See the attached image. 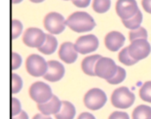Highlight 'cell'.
I'll list each match as a JSON object with an SVG mask.
<instances>
[{
	"mask_svg": "<svg viewBox=\"0 0 151 119\" xmlns=\"http://www.w3.org/2000/svg\"><path fill=\"white\" fill-rule=\"evenodd\" d=\"M11 27H12L11 37H12V40H15L20 35V34H21V32L23 30V25L18 19H12Z\"/></svg>",
	"mask_w": 151,
	"mask_h": 119,
	"instance_id": "27",
	"label": "cell"
},
{
	"mask_svg": "<svg viewBox=\"0 0 151 119\" xmlns=\"http://www.w3.org/2000/svg\"><path fill=\"white\" fill-rule=\"evenodd\" d=\"M83 102L88 110H98L105 105L107 102V96L102 89L92 88L86 93Z\"/></svg>",
	"mask_w": 151,
	"mask_h": 119,
	"instance_id": "5",
	"label": "cell"
},
{
	"mask_svg": "<svg viewBox=\"0 0 151 119\" xmlns=\"http://www.w3.org/2000/svg\"><path fill=\"white\" fill-rule=\"evenodd\" d=\"M11 104H12V110H11L12 116H16V115L19 114L21 111V104H20L19 101L17 98L12 97L11 100Z\"/></svg>",
	"mask_w": 151,
	"mask_h": 119,
	"instance_id": "29",
	"label": "cell"
},
{
	"mask_svg": "<svg viewBox=\"0 0 151 119\" xmlns=\"http://www.w3.org/2000/svg\"><path fill=\"white\" fill-rule=\"evenodd\" d=\"M128 51L133 58L140 61L149 57L150 54L151 46L148 40L139 39L131 42V44L128 46Z\"/></svg>",
	"mask_w": 151,
	"mask_h": 119,
	"instance_id": "10",
	"label": "cell"
},
{
	"mask_svg": "<svg viewBox=\"0 0 151 119\" xmlns=\"http://www.w3.org/2000/svg\"><path fill=\"white\" fill-rule=\"evenodd\" d=\"M65 1H69V0H65ZM72 1H73V0H72Z\"/></svg>",
	"mask_w": 151,
	"mask_h": 119,
	"instance_id": "38",
	"label": "cell"
},
{
	"mask_svg": "<svg viewBox=\"0 0 151 119\" xmlns=\"http://www.w3.org/2000/svg\"><path fill=\"white\" fill-rule=\"evenodd\" d=\"M12 119H28V116L25 111L21 110L19 114L16 116H12Z\"/></svg>",
	"mask_w": 151,
	"mask_h": 119,
	"instance_id": "33",
	"label": "cell"
},
{
	"mask_svg": "<svg viewBox=\"0 0 151 119\" xmlns=\"http://www.w3.org/2000/svg\"><path fill=\"white\" fill-rule=\"evenodd\" d=\"M133 119H151V108L148 105H139L132 114Z\"/></svg>",
	"mask_w": 151,
	"mask_h": 119,
	"instance_id": "20",
	"label": "cell"
},
{
	"mask_svg": "<svg viewBox=\"0 0 151 119\" xmlns=\"http://www.w3.org/2000/svg\"><path fill=\"white\" fill-rule=\"evenodd\" d=\"M142 13L140 10L131 19L122 20V23L124 24V26L130 30H134V29L139 28L142 25Z\"/></svg>",
	"mask_w": 151,
	"mask_h": 119,
	"instance_id": "19",
	"label": "cell"
},
{
	"mask_svg": "<svg viewBox=\"0 0 151 119\" xmlns=\"http://www.w3.org/2000/svg\"><path fill=\"white\" fill-rule=\"evenodd\" d=\"M61 107L62 102L56 95H53L52 98L45 103L37 104V109L39 110V111L45 116H55L57 113L60 111Z\"/></svg>",
	"mask_w": 151,
	"mask_h": 119,
	"instance_id": "15",
	"label": "cell"
},
{
	"mask_svg": "<svg viewBox=\"0 0 151 119\" xmlns=\"http://www.w3.org/2000/svg\"><path fill=\"white\" fill-rule=\"evenodd\" d=\"M43 26L45 29L51 34H59L64 32L66 24L64 17L56 11L49 12L43 19Z\"/></svg>",
	"mask_w": 151,
	"mask_h": 119,
	"instance_id": "6",
	"label": "cell"
},
{
	"mask_svg": "<svg viewBox=\"0 0 151 119\" xmlns=\"http://www.w3.org/2000/svg\"><path fill=\"white\" fill-rule=\"evenodd\" d=\"M142 4L144 11H146L147 12L151 14V0H142Z\"/></svg>",
	"mask_w": 151,
	"mask_h": 119,
	"instance_id": "32",
	"label": "cell"
},
{
	"mask_svg": "<svg viewBox=\"0 0 151 119\" xmlns=\"http://www.w3.org/2000/svg\"><path fill=\"white\" fill-rule=\"evenodd\" d=\"M125 36L123 34L118 31H111L108 33L104 38V43L106 48L111 51H118L125 43Z\"/></svg>",
	"mask_w": 151,
	"mask_h": 119,
	"instance_id": "14",
	"label": "cell"
},
{
	"mask_svg": "<svg viewBox=\"0 0 151 119\" xmlns=\"http://www.w3.org/2000/svg\"><path fill=\"white\" fill-rule=\"evenodd\" d=\"M116 11L122 20L129 19L139 11V7L135 0H118Z\"/></svg>",
	"mask_w": 151,
	"mask_h": 119,
	"instance_id": "11",
	"label": "cell"
},
{
	"mask_svg": "<svg viewBox=\"0 0 151 119\" xmlns=\"http://www.w3.org/2000/svg\"><path fill=\"white\" fill-rule=\"evenodd\" d=\"M26 69L28 74L33 77L44 76L48 70V62L37 54H32L26 60Z\"/></svg>",
	"mask_w": 151,
	"mask_h": 119,
	"instance_id": "4",
	"label": "cell"
},
{
	"mask_svg": "<svg viewBox=\"0 0 151 119\" xmlns=\"http://www.w3.org/2000/svg\"><path fill=\"white\" fill-rule=\"evenodd\" d=\"M101 57H102L100 55H92V56H88L85 57L81 62V69L83 72L88 76H92V77L96 76L95 68H96V62Z\"/></svg>",
	"mask_w": 151,
	"mask_h": 119,
	"instance_id": "16",
	"label": "cell"
},
{
	"mask_svg": "<svg viewBox=\"0 0 151 119\" xmlns=\"http://www.w3.org/2000/svg\"><path fill=\"white\" fill-rule=\"evenodd\" d=\"M11 57H12L11 69H12V71L17 70V69L21 65L22 58H21V57H20L18 53H16V52H12V54H11Z\"/></svg>",
	"mask_w": 151,
	"mask_h": 119,
	"instance_id": "28",
	"label": "cell"
},
{
	"mask_svg": "<svg viewBox=\"0 0 151 119\" xmlns=\"http://www.w3.org/2000/svg\"><path fill=\"white\" fill-rule=\"evenodd\" d=\"M11 80H12V88H11L12 94L16 95L21 90V88L23 87L22 79L18 74L12 73L11 74Z\"/></svg>",
	"mask_w": 151,
	"mask_h": 119,
	"instance_id": "24",
	"label": "cell"
},
{
	"mask_svg": "<svg viewBox=\"0 0 151 119\" xmlns=\"http://www.w3.org/2000/svg\"><path fill=\"white\" fill-rule=\"evenodd\" d=\"M139 94L142 101L151 103V81H147L142 85Z\"/></svg>",
	"mask_w": 151,
	"mask_h": 119,
	"instance_id": "26",
	"label": "cell"
},
{
	"mask_svg": "<svg viewBox=\"0 0 151 119\" xmlns=\"http://www.w3.org/2000/svg\"><path fill=\"white\" fill-rule=\"evenodd\" d=\"M126 77H127L126 70L120 66H118V71H117L116 74L113 76V78H111V80H108L106 81L111 85H118V84H120L121 82H123L125 80Z\"/></svg>",
	"mask_w": 151,
	"mask_h": 119,
	"instance_id": "25",
	"label": "cell"
},
{
	"mask_svg": "<svg viewBox=\"0 0 151 119\" xmlns=\"http://www.w3.org/2000/svg\"><path fill=\"white\" fill-rule=\"evenodd\" d=\"M57 47H58V41H57V39L51 34H46L45 42L43 43L42 46L38 48V50L41 53H42V54L51 55V54H53L56 51Z\"/></svg>",
	"mask_w": 151,
	"mask_h": 119,
	"instance_id": "18",
	"label": "cell"
},
{
	"mask_svg": "<svg viewBox=\"0 0 151 119\" xmlns=\"http://www.w3.org/2000/svg\"><path fill=\"white\" fill-rule=\"evenodd\" d=\"M22 0H12V4H19V3H20Z\"/></svg>",
	"mask_w": 151,
	"mask_h": 119,
	"instance_id": "37",
	"label": "cell"
},
{
	"mask_svg": "<svg viewBox=\"0 0 151 119\" xmlns=\"http://www.w3.org/2000/svg\"><path fill=\"white\" fill-rule=\"evenodd\" d=\"M139 39H144V40L148 39V32L142 27H140L139 28L134 29V30H131L129 33V40L131 42H134Z\"/></svg>",
	"mask_w": 151,
	"mask_h": 119,
	"instance_id": "23",
	"label": "cell"
},
{
	"mask_svg": "<svg viewBox=\"0 0 151 119\" xmlns=\"http://www.w3.org/2000/svg\"><path fill=\"white\" fill-rule=\"evenodd\" d=\"M29 95L34 102L37 104H41L50 101L54 95L48 84L42 81H36L29 87Z\"/></svg>",
	"mask_w": 151,
	"mask_h": 119,
	"instance_id": "3",
	"label": "cell"
},
{
	"mask_svg": "<svg viewBox=\"0 0 151 119\" xmlns=\"http://www.w3.org/2000/svg\"><path fill=\"white\" fill-rule=\"evenodd\" d=\"M75 49L78 53L85 55L96 51L99 46V41L94 34H87L79 37L75 43Z\"/></svg>",
	"mask_w": 151,
	"mask_h": 119,
	"instance_id": "9",
	"label": "cell"
},
{
	"mask_svg": "<svg viewBox=\"0 0 151 119\" xmlns=\"http://www.w3.org/2000/svg\"><path fill=\"white\" fill-rule=\"evenodd\" d=\"M65 72V67L60 62L50 60L48 61V70L43 76V79L50 82H57L64 77Z\"/></svg>",
	"mask_w": 151,
	"mask_h": 119,
	"instance_id": "12",
	"label": "cell"
},
{
	"mask_svg": "<svg viewBox=\"0 0 151 119\" xmlns=\"http://www.w3.org/2000/svg\"><path fill=\"white\" fill-rule=\"evenodd\" d=\"M33 119H52L50 117H49V116H45V115H43V114H36Z\"/></svg>",
	"mask_w": 151,
	"mask_h": 119,
	"instance_id": "35",
	"label": "cell"
},
{
	"mask_svg": "<svg viewBox=\"0 0 151 119\" xmlns=\"http://www.w3.org/2000/svg\"><path fill=\"white\" fill-rule=\"evenodd\" d=\"M78 119H96V118H95L91 113L83 112V113H81V114L78 117Z\"/></svg>",
	"mask_w": 151,
	"mask_h": 119,
	"instance_id": "34",
	"label": "cell"
},
{
	"mask_svg": "<svg viewBox=\"0 0 151 119\" xmlns=\"http://www.w3.org/2000/svg\"><path fill=\"white\" fill-rule=\"evenodd\" d=\"M46 34L37 27H29L24 32L22 41L27 47L38 49L45 42Z\"/></svg>",
	"mask_w": 151,
	"mask_h": 119,
	"instance_id": "8",
	"label": "cell"
},
{
	"mask_svg": "<svg viewBox=\"0 0 151 119\" xmlns=\"http://www.w3.org/2000/svg\"><path fill=\"white\" fill-rule=\"evenodd\" d=\"M76 114L75 107L73 104L67 101L62 102V107L58 113L55 115L56 119H73Z\"/></svg>",
	"mask_w": 151,
	"mask_h": 119,
	"instance_id": "17",
	"label": "cell"
},
{
	"mask_svg": "<svg viewBox=\"0 0 151 119\" xmlns=\"http://www.w3.org/2000/svg\"><path fill=\"white\" fill-rule=\"evenodd\" d=\"M59 58L66 64H73L78 58V52L73 43L66 42L61 44L58 50Z\"/></svg>",
	"mask_w": 151,
	"mask_h": 119,
	"instance_id": "13",
	"label": "cell"
},
{
	"mask_svg": "<svg viewBox=\"0 0 151 119\" xmlns=\"http://www.w3.org/2000/svg\"><path fill=\"white\" fill-rule=\"evenodd\" d=\"M118 71V65L110 57H102L96 65L95 72L96 75L105 80H111L116 74Z\"/></svg>",
	"mask_w": 151,
	"mask_h": 119,
	"instance_id": "7",
	"label": "cell"
},
{
	"mask_svg": "<svg viewBox=\"0 0 151 119\" xmlns=\"http://www.w3.org/2000/svg\"><path fill=\"white\" fill-rule=\"evenodd\" d=\"M66 26L74 32H89L96 27V22L91 15L85 11H75L65 19Z\"/></svg>",
	"mask_w": 151,
	"mask_h": 119,
	"instance_id": "1",
	"label": "cell"
},
{
	"mask_svg": "<svg viewBox=\"0 0 151 119\" xmlns=\"http://www.w3.org/2000/svg\"><path fill=\"white\" fill-rule=\"evenodd\" d=\"M91 0H73V4L79 8L88 7L90 4Z\"/></svg>",
	"mask_w": 151,
	"mask_h": 119,
	"instance_id": "31",
	"label": "cell"
},
{
	"mask_svg": "<svg viewBox=\"0 0 151 119\" xmlns=\"http://www.w3.org/2000/svg\"><path fill=\"white\" fill-rule=\"evenodd\" d=\"M93 10L97 13H104L111 7V0H93Z\"/></svg>",
	"mask_w": 151,
	"mask_h": 119,
	"instance_id": "22",
	"label": "cell"
},
{
	"mask_svg": "<svg viewBox=\"0 0 151 119\" xmlns=\"http://www.w3.org/2000/svg\"><path fill=\"white\" fill-rule=\"evenodd\" d=\"M109 119H130L129 116L126 112L122 111H114L113 113L111 114L109 117Z\"/></svg>",
	"mask_w": 151,
	"mask_h": 119,
	"instance_id": "30",
	"label": "cell"
},
{
	"mask_svg": "<svg viewBox=\"0 0 151 119\" xmlns=\"http://www.w3.org/2000/svg\"><path fill=\"white\" fill-rule=\"evenodd\" d=\"M111 100L115 108L125 110L130 108L134 104L135 95L127 87H121L113 91Z\"/></svg>",
	"mask_w": 151,
	"mask_h": 119,
	"instance_id": "2",
	"label": "cell"
},
{
	"mask_svg": "<svg viewBox=\"0 0 151 119\" xmlns=\"http://www.w3.org/2000/svg\"><path fill=\"white\" fill-rule=\"evenodd\" d=\"M119 62H121L123 65H127V66H131L135 65L136 63H138V60L133 58L128 51V47L124 48L119 53Z\"/></svg>",
	"mask_w": 151,
	"mask_h": 119,
	"instance_id": "21",
	"label": "cell"
},
{
	"mask_svg": "<svg viewBox=\"0 0 151 119\" xmlns=\"http://www.w3.org/2000/svg\"><path fill=\"white\" fill-rule=\"evenodd\" d=\"M30 2H32V3H35V4H38V3H42V2H43L44 0H29Z\"/></svg>",
	"mask_w": 151,
	"mask_h": 119,
	"instance_id": "36",
	"label": "cell"
}]
</instances>
